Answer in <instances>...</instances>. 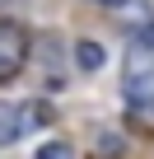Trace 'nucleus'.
Listing matches in <instances>:
<instances>
[{
    "label": "nucleus",
    "instance_id": "nucleus-3",
    "mask_svg": "<svg viewBox=\"0 0 154 159\" xmlns=\"http://www.w3.org/2000/svg\"><path fill=\"white\" fill-rule=\"evenodd\" d=\"M24 131H28L24 108H14V103H0V145H14Z\"/></svg>",
    "mask_w": 154,
    "mask_h": 159
},
{
    "label": "nucleus",
    "instance_id": "nucleus-2",
    "mask_svg": "<svg viewBox=\"0 0 154 159\" xmlns=\"http://www.w3.org/2000/svg\"><path fill=\"white\" fill-rule=\"evenodd\" d=\"M24 56H28V33L19 24H5L0 19V80H10L24 70Z\"/></svg>",
    "mask_w": 154,
    "mask_h": 159
},
{
    "label": "nucleus",
    "instance_id": "nucleus-5",
    "mask_svg": "<svg viewBox=\"0 0 154 159\" xmlns=\"http://www.w3.org/2000/svg\"><path fill=\"white\" fill-rule=\"evenodd\" d=\"M37 159H70V145H65V140H47V145L37 150Z\"/></svg>",
    "mask_w": 154,
    "mask_h": 159
},
{
    "label": "nucleus",
    "instance_id": "nucleus-1",
    "mask_svg": "<svg viewBox=\"0 0 154 159\" xmlns=\"http://www.w3.org/2000/svg\"><path fill=\"white\" fill-rule=\"evenodd\" d=\"M126 103H149L154 98V28H140L126 47Z\"/></svg>",
    "mask_w": 154,
    "mask_h": 159
},
{
    "label": "nucleus",
    "instance_id": "nucleus-4",
    "mask_svg": "<svg viewBox=\"0 0 154 159\" xmlns=\"http://www.w3.org/2000/svg\"><path fill=\"white\" fill-rule=\"evenodd\" d=\"M75 61H80V70H103L108 52H103L98 42H80V47H75Z\"/></svg>",
    "mask_w": 154,
    "mask_h": 159
},
{
    "label": "nucleus",
    "instance_id": "nucleus-6",
    "mask_svg": "<svg viewBox=\"0 0 154 159\" xmlns=\"http://www.w3.org/2000/svg\"><path fill=\"white\" fill-rule=\"evenodd\" d=\"M94 5H108V10H117V5H126V0H94Z\"/></svg>",
    "mask_w": 154,
    "mask_h": 159
}]
</instances>
